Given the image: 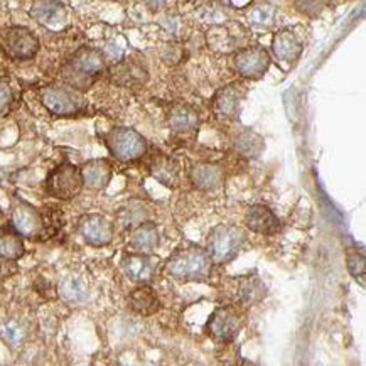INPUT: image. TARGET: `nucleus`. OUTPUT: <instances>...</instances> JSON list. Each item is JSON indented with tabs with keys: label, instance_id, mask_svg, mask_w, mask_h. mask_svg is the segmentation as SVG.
Segmentation results:
<instances>
[{
	"label": "nucleus",
	"instance_id": "nucleus-1",
	"mask_svg": "<svg viewBox=\"0 0 366 366\" xmlns=\"http://www.w3.org/2000/svg\"><path fill=\"white\" fill-rule=\"evenodd\" d=\"M213 260L203 248L181 247L169 256L166 270L179 282H204L211 273Z\"/></svg>",
	"mask_w": 366,
	"mask_h": 366
},
{
	"label": "nucleus",
	"instance_id": "nucleus-2",
	"mask_svg": "<svg viewBox=\"0 0 366 366\" xmlns=\"http://www.w3.org/2000/svg\"><path fill=\"white\" fill-rule=\"evenodd\" d=\"M107 61L102 51L93 48H83L63 68V79L74 90H88L102 77Z\"/></svg>",
	"mask_w": 366,
	"mask_h": 366
},
{
	"label": "nucleus",
	"instance_id": "nucleus-3",
	"mask_svg": "<svg viewBox=\"0 0 366 366\" xmlns=\"http://www.w3.org/2000/svg\"><path fill=\"white\" fill-rule=\"evenodd\" d=\"M243 243H245V233L242 228L233 225H220L209 231L206 251L214 263H228L237 259Z\"/></svg>",
	"mask_w": 366,
	"mask_h": 366
},
{
	"label": "nucleus",
	"instance_id": "nucleus-4",
	"mask_svg": "<svg viewBox=\"0 0 366 366\" xmlns=\"http://www.w3.org/2000/svg\"><path fill=\"white\" fill-rule=\"evenodd\" d=\"M105 144L117 161L133 162L142 159L147 152L145 138L133 129H113L105 137Z\"/></svg>",
	"mask_w": 366,
	"mask_h": 366
},
{
	"label": "nucleus",
	"instance_id": "nucleus-5",
	"mask_svg": "<svg viewBox=\"0 0 366 366\" xmlns=\"http://www.w3.org/2000/svg\"><path fill=\"white\" fill-rule=\"evenodd\" d=\"M0 51L14 61L32 60L39 51V39L27 27H4L0 29Z\"/></svg>",
	"mask_w": 366,
	"mask_h": 366
},
{
	"label": "nucleus",
	"instance_id": "nucleus-6",
	"mask_svg": "<svg viewBox=\"0 0 366 366\" xmlns=\"http://www.w3.org/2000/svg\"><path fill=\"white\" fill-rule=\"evenodd\" d=\"M83 189L81 171L70 162H63L46 178V192L61 201L77 197Z\"/></svg>",
	"mask_w": 366,
	"mask_h": 366
},
{
	"label": "nucleus",
	"instance_id": "nucleus-7",
	"mask_svg": "<svg viewBox=\"0 0 366 366\" xmlns=\"http://www.w3.org/2000/svg\"><path fill=\"white\" fill-rule=\"evenodd\" d=\"M41 102L53 115L70 117L81 112L85 107V100L78 93V90L68 86H46L41 91Z\"/></svg>",
	"mask_w": 366,
	"mask_h": 366
},
{
	"label": "nucleus",
	"instance_id": "nucleus-8",
	"mask_svg": "<svg viewBox=\"0 0 366 366\" xmlns=\"http://www.w3.org/2000/svg\"><path fill=\"white\" fill-rule=\"evenodd\" d=\"M268 66H270V56L260 46L245 48L233 56L235 71L248 79L262 78L267 73Z\"/></svg>",
	"mask_w": 366,
	"mask_h": 366
},
{
	"label": "nucleus",
	"instance_id": "nucleus-9",
	"mask_svg": "<svg viewBox=\"0 0 366 366\" xmlns=\"http://www.w3.org/2000/svg\"><path fill=\"white\" fill-rule=\"evenodd\" d=\"M159 262L161 260L150 254L130 251V254H125L124 259H122V268H124L125 275L132 282L150 284L155 279V275H157Z\"/></svg>",
	"mask_w": 366,
	"mask_h": 366
},
{
	"label": "nucleus",
	"instance_id": "nucleus-10",
	"mask_svg": "<svg viewBox=\"0 0 366 366\" xmlns=\"http://www.w3.org/2000/svg\"><path fill=\"white\" fill-rule=\"evenodd\" d=\"M11 226L20 237L37 238L44 233V216L32 204L19 201L12 209Z\"/></svg>",
	"mask_w": 366,
	"mask_h": 366
},
{
	"label": "nucleus",
	"instance_id": "nucleus-11",
	"mask_svg": "<svg viewBox=\"0 0 366 366\" xmlns=\"http://www.w3.org/2000/svg\"><path fill=\"white\" fill-rule=\"evenodd\" d=\"M240 318L230 307H218L206 322V331L216 341L231 343L240 332Z\"/></svg>",
	"mask_w": 366,
	"mask_h": 366
},
{
	"label": "nucleus",
	"instance_id": "nucleus-12",
	"mask_svg": "<svg viewBox=\"0 0 366 366\" xmlns=\"http://www.w3.org/2000/svg\"><path fill=\"white\" fill-rule=\"evenodd\" d=\"M78 231L91 247H105L113 240V225L102 214H85L79 218Z\"/></svg>",
	"mask_w": 366,
	"mask_h": 366
},
{
	"label": "nucleus",
	"instance_id": "nucleus-13",
	"mask_svg": "<svg viewBox=\"0 0 366 366\" xmlns=\"http://www.w3.org/2000/svg\"><path fill=\"white\" fill-rule=\"evenodd\" d=\"M147 79H149V71L145 65L133 58L120 61L112 70V81L120 86H140Z\"/></svg>",
	"mask_w": 366,
	"mask_h": 366
},
{
	"label": "nucleus",
	"instance_id": "nucleus-14",
	"mask_svg": "<svg viewBox=\"0 0 366 366\" xmlns=\"http://www.w3.org/2000/svg\"><path fill=\"white\" fill-rule=\"evenodd\" d=\"M247 228L259 235H273L280 228V221L270 208L263 204H254L245 213Z\"/></svg>",
	"mask_w": 366,
	"mask_h": 366
},
{
	"label": "nucleus",
	"instance_id": "nucleus-15",
	"mask_svg": "<svg viewBox=\"0 0 366 366\" xmlns=\"http://www.w3.org/2000/svg\"><path fill=\"white\" fill-rule=\"evenodd\" d=\"M83 186L93 191H102L110 184L113 169L112 164L107 159H91L81 166Z\"/></svg>",
	"mask_w": 366,
	"mask_h": 366
},
{
	"label": "nucleus",
	"instance_id": "nucleus-16",
	"mask_svg": "<svg viewBox=\"0 0 366 366\" xmlns=\"http://www.w3.org/2000/svg\"><path fill=\"white\" fill-rule=\"evenodd\" d=\"M272 51L280 63L294 65V63L299 60V56H301L302 44L294 32H290L289 29H282V31L277 32L275 37H273Z\"/></svg>",
	"mask_w": 366,
	"mask_h": 366
},
{
	"label": "nucleus",
	"instance_id": "nucleus-17",
	"mask_svg": "<svg viewBox=\"0 0 366 366\" xmlns=\"http://www.w3.org/2000/svg\"><path fill=\"white\" fill-rule=\"evenodd\" d=\"M189 179H191L192 186L201 189V191H214L223 184L225 174L218 164H197L189 172Z\"/></svg>",
	"mask_w": 366,
	"mask_h": 366
},
{
	"label": "nucleus",
	"instance_id": "nucleus-18",
	"mask_svg": "<svg viewBox=\"0 0 366 366\" xmlns=\"http://www.w3.org/2000/svg\"><path fill=\"white\" fill-rule=\"evenodd\" d=\"M243 100V91L238 85H228L218 91L213 98V108L216 115L223 119H235L240 112V103Z\"/></svg>",
	"mask_w": 366,
	"mask_h": 366
},
{
	"label": "nucleus",
	"instance_id": "nucleus-19",
	"mask_svg": "<svg viewBox=\"0 0 366 366\" xmlns=\"http://www.w3.org/2000/svg\"><path fill=\"white\" fill-rule=\"evenodd\" d=\"M129 306L133 313L140 315H152L159 311L161 302H159V297L155 296V292L149 285L142 284V287L136 289L129 296Z\"/></svg>",
	"mask_w": 366,
	"mask_h": 366
},
{
	"label": "nucleus",
	"instance_id": "nucleus-20",
	"mask_svg": "<svg viewBox=\"0 0 366 366\" xmlns=\"http://www.w3.org/2000/svg\"><path fill=\"white\" fill-rule=\"evenodd\" d=\"M169 127L174 132H192L200 125V115L192 107L188 105H176L169 110L167 115Z\"/></svg>",
	"mask_w": 366,
	"mask_h": 366
},
{
	"label": "nucleus",
	"instance_id": "nucleus-21",
	"mask_svg": "<svg viewBox=\"0 0 366 366\" xmlns=\"http://www.w3.org/2000/svg\"><path fill=\"white\" fill-rule=\"evenodd\" d=\"M130 245L136 251H142V254H150L159 245V230L154 223L145 221L140 223L132 233V240Z\"/></svg>",
	"mask_w": 366,
	"mask_h": 366
},
{
	"label": "nucleus",
	"instance_id": "nucleus-22",
	"mask_svg": "<svg viewBox=\"0 0 366 366\" xmlns=\"http://www.w3.org/2000/svg\"><path fill=\"white\" fill-rule=\"evenodd\" d=\"M149 171L152 174V178L157 179L159 183H162L164 186L174 188L179 181L178 166L162 154L152 157V161L149 164Z\"/></svg>",
	"mask_w": 366,
	"mask_h": 366
},
{
	"label": "nucleus",
	"instance_id": "nucleus-23",
	"mask_svg": "<svg viewBox=\"0 0 366 366\" xmlns=\"http://www.w3.org/2000/svg\"><path fill=\"white\" fill-rule=\"evenodd\" d=\"M235 150L247 159H259L265 150V142L254 130H243L235 138Z\"/></svg>",
	"mask_w": 366,
	"mask_h": 366
},
{
	"label": "nucleus",
	"instance_id": "nucleus-24",
	"mask_svg": "<svg viewBox=\"0 0 366 366\" xmlns=\"http://www.w3.org/2000/svg\"><path fill=\"white\" fill-rule=\"evenodd\" d=\"M24 255V242L14 228L0 230V259L19 260Z\"/></svg>",
	"mask_w": 366,
	"mask_h": 366
},
{
	"label": "nucleus",
	"instance_id": "nucleus-25",
	"mask_svg": "<svg viewBox=\"0 0 366 366\" xmlns=\"http://www.w3.org/2000/svg\"><path fill=\"white\" fill-rule=\"evenodd\" d=\"M60 296L70 304H83L88 297L86 282L78 275H68L61 280Z\"/></svg>",
	"mask_w": 366,
	"mask_h": 366
},
{
	"label": "nucleus",
	"instance_id": "nucleus-26",
	"mask_svg": "<svg viewBox=\"0 0 366 366\" xmlns=\"http://www.w3.org/2000/svg\"><path fill=\"white\" fill-rule=\"evenodd\" d=\"M31 15L41 24H54L65 15V6L60 0H37L32 6Z\"/></svg>",
	"mask_w": 366,
	"mask_h": 366
},
{
	"label": "nucleus",
	"instance_id": "nucleus-27",
	"mask_svg": "<svg viewBox=\"0 0 366 366\" xmlns=\"http://www.w3.org/2000/svg\"><path fill=\"white\" fill-rule=\"evenodd\" d=\"M240 299H242L245 304H256L265 297L267 290H265L263 282L256 277H247V279L240 280V289H238Z\"/></svg>",
	"mask_w": 366,
	"mask_h": 366
},
{
	"label": "nucleus",
	"instance_id": "nucleus-28",
	"mask_svg": "<svg viewBox=\"0 0 366 366\" xmlns=\"http://www.w3.org/2000/svg\"><path fill=\"white\" fill-rule=\"evenodd\" d=\"M275 19V7L268 4H259L248 12V20L255 27H270Z\"/></svg>",
	"mask_w": 366,
	"mask_h": 366
},
{
	"label": "nucleus",
	"instance_id": "nucleus-29",
	"mask_svg": "<svg viewBox=\"0 0 366 366\" xmlns=\"http://www.w3.org/2000/svg\"><path fill=\"white\" fill-rule=\"evenodd\" d=\"M0 338L6 341L9 346H20L26 339V329L19 322L9 321L0 326Z\"/></svg>",
	"mask_w": 366,
	"mask_h": 366
},
{
	"label": "nucleus",
	"instance_id": "nucleus-30",
	"mask_svg": "<svg viewBox=\"0 0 366 366\" xmlns=\"http://www.w3.org/2000/svg\"><path fill=\"white\" fill-rule=\"evenodd\" d=\"M346 263L348 270L355 279L360 282L361 285H365V255L363 251H358L356 248H349L346 254Z\"/></svg>",
	"mask_w": 366,
	"mask_h": 366
},
{
	"label": "nucleus",
	"instance_id": "nucleus-31",
	"mask_svg": "<svg viewBox=\"0 0 366 366\" xmlns=\"http://www.w3.org/2000/svg\"><path fill=\"white\" fill-rule=\"evenodd\" d=\"M331 0H296V9L309 18H318L329 6Z\"/></svg>",
	"mask_w": 366,
	"mask_h": 366
},
{
	"label": "nucleus",
	"instance_id": "nucleus-32",
	"mask_svg": "<svg viewBox=\"0 0 366 366\" xmlns=\"http://www.w3.org/2000/svg\"><path fill=\"white\" fill-rule=\"evenodd\" d=\"M12 98H14V96H12L11 86L7 85V83L0 81V113L6 112L7 108L11 107Z\"/></svg>",
	"mask_w": 366,
	"mask_h": 366
},
{
	"label": "nucleus",
	"instance_id": "nucleus-33",
	"mask_svg": "<svg viewBox=\"0 0 366 366\" xmlns=\"http://www.w3.org/2000/svg\"><path fill=\"white\" fill-rule=\"evenodd\" d=\"M162 60L167 63V65H176V63L181 61V49L178 46H166L162 49Z\"/></svg>",
	"mask_w": 366,
	"mask_h": 366
},
{
	"label": "nucleus",
	"instance_id": "nucleus-34",
	"mask_svg": "<svg viewBox=\"0 0 366 366\" xmlns=\"http://www.w3.org/2000/svg\"><path fill=\"white\" fill-rule=\"evenodd\" d=\"M144 2L150 9H159V7H162L164 4H166V0H144Z\"/></svg>",
	"mask_w": 366,
	"mask_h": 366
}]
</instances>
